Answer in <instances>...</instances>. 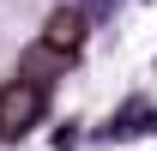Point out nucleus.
Returning <instances> with one entry per match:
<instances>
[{
    "mask_svg": "<svg viewBox=\"0 0 157 151\" xmlns=\"http://www.w3.org/2000/svg\"><path fill=\"white\" fill-rule=\"evenodd\" d=\"M60 67H67V48H55V42H36V48L24 55V67H18V79H30V85H42V79H55Z\"/></svg>",
    "mask_w": 157,
    "mask_h": 151,
    "instance_id": "nucleus-3",
    "label": "nucleus"
},
{
    "mask_svg": "<svg viewBox=\"0 0 157 151\" xmlns=\"http://www.w3.org/2000/svg\"><path fill=\"white\" fill-rule=\"evenodd\" d=\"M36 115H42V91L30 79H12L0 91V139H24V133L36 127Z\"/></svg>",
    "mask_w": 157,
    "mask_h": 151,
    "instance_id": "nucleus-1",
    "label": "nucleus"
},
{
    "mask_svg": "<svg viewBox=\"0 0 157 151\" xmlns=\"http://www.w3.org/2000/svg\"><path fill=\"white\" fill-rule=\"evenodd\" d=\"M42 42H55V48L73 55L78 42H85V12H78V6H55V12L42 18Z\"/></svg>",
    "mask_w": 157,
    "mask_h": 151,
    "instance_id": "nucleus-2",
    "label": "nucleus"
}]
</instances>
